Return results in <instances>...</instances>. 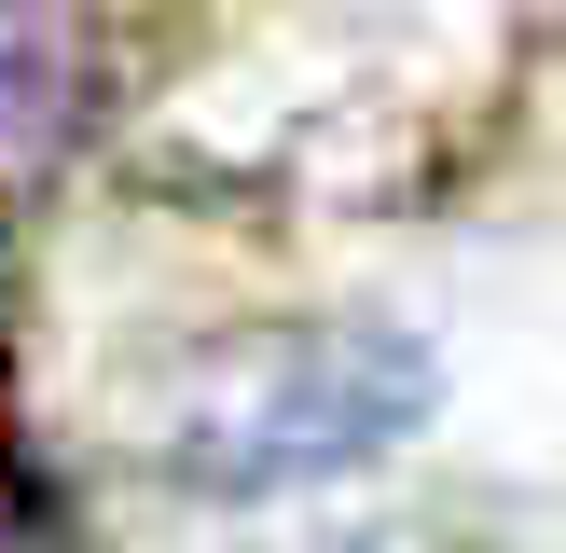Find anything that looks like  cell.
Masks as SVG:
<instances>
[{
  "instance_id": "1",
  "label": "cell",
  "mask_w": 566,
  "mask_h": 553,
  "mask_svg": "<svg viewBox=\"0 0 566 553\" xmlns=\"http://www.w3.org/2000/svg\"><path fill=\"white\" fill-rule=\"evenodd\" d=\"M429 401H442V359L401 319H249L166 374L153 470L180 498H304L401 457Z\"/></svg>"
},
{
  "instance_id": "3",
  "label": "cell",
  "mask_w": 566,
  "mask_h": 553,
  "mask_svg": "<svg viewBox=\"0 0 566 553\" xmlns=\"http://www.w3.org/2000/svg\"><path fill=\"white\" fill-rule=\"evenodd\" d=\"M0 512H42L28 498V442H14V319H0Z\"/></svg>"
},
{
  "instance_id": "4",
  "label": "cell",
  "mask_w": 566,
  "mask_h": 553,
  "mask_svg": "<svg viewBox=\"0 0 566 553\" xmlns=\"http://www.w3.org/2000/svg\"><path fill=\"white\" fill-rule=\"evenodd\" d=\"M332 553H457V540H429V525H387V540H332Z\"/></svg>"
},
{
  "instance_id": "2",
  "label": "cell",
  "mask_w": 566,
  "mask_h": 553,
  "mask_svg": "<svg viewBox=\"0 0 566 553\" xmlns=\"http://www.w3.org/2000/svg\"><path fill=\"white\" fill-rule=\"evenodd\" d=\"M97 0H0V221L70 180L97 125Z\"/></svg>"
},
{
  "instance_id": "5",
  "label": "cell",
  "mask_w": 566,
  "mask_h": 553,
  "mask_svg": "<svg viewBox=\"0 0 566 553\" xmlns=\"http://www.w3.org/2000/svg\"><path fill=\"white\" fill-rule=\"evenodd\" d=\"M28 525H42V512H0V553H28Z\"/></svg>"
}]
</instances>
